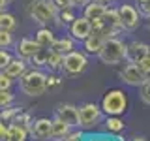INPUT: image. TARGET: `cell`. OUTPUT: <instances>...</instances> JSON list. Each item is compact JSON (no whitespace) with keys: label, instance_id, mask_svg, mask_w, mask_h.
Returning <instances> with one entry per match:
<instances>
[{"label":"cell","instance_id":"cell-1","mask_svg":"<svg viewBox=\"0 0 150 141\" xmlns=\"http://www.w3.org/2000/svg\"><path fill=\"white\" fill-rule=\"evenodd\" d=\"M19 87H21L23 94H26V96H32V98L41 96L49 87V77L40 70H32V72H26L21 77Z\"/></svg>","mask_w":150,"mask_h":141},{"label":"cell","instance_id":"cell-2","mask_svg":"<svg viewBox=\"0 0 150 141\" xmlns=\"http://www.w3.org/2000/svg\"><path fill=\"white\" fill-rule=\"evenodd\" d=\"M126 55H128V45H124V41L116 40L115 36L107 38L105 43H103L101 51H100V60L107 66H116L120 62H124Z\"/></svg>","mask_w":150,"mask_h":141},{"label":"cell","instance_id":"cell-3","mask_svg":"<svg viewBox=\"0 0 150 141\" xmlns=\"http://www.w3.org/2000/svg\"><path fill=\"white\" fill-rule=\"evenodd\" d=\"M30 17L34 19L36 23H40V25H49L51 21L56 17V6L53 0H34V2L30 4Z\"/></svg>","mask_w":150,"mask_h":141},{"label":"cell","instance_id":"cell-4","mask_svg":"<svg viewBox=\"0 0 150 141\" xmlns=\"http://www.w3.org/2000/svg\"><path fill=\"white\" fill-rule=\"evenodd\" d=\"M126 107H128V98L118 88L109 90L101 100V109L107 115H122L126 111Z\"/></svg>","mask_w":150,"mask_h":141},{"label":"cell","instance_id":"cell-5","mask_svg":"<svg viewBox=\"0 0 150 141\" xmlns=\"http://www.w3.org/2000/svg\"><path fill=\"white\" fill-rule=\"evenodd\" d=\"M88 64V58L84 53H79V51H71L64 56V68L62 72H66V75H79L84 72Z\"/></svg>","mask_w":150,"mask_h":141},{"label":"cell","instance_id":"cell-6","mask_svg":"<svg viewBox=\"0 0 150 141\" xmlns=\"http://www.w3.org/2000/svg\"><path fill=\"white\" fill-rule=\"evenodd\" d=\"M120 79L129 87H143L148 81V75L143 72L135 62H129L128 66H124V70L120 72Z\"/></svg>","mask_w":150,"mask_h":141},{"label":"cell","instance_id":"cell-7","mask_svg":"<svg viewBox=\"0 0 150 141\" xmlns=\"http://www.w3.org/2000/svg\"><path fill=\"white\" fill-rule=\"evenodd\" d=\"M103 109L96 103H83L79 107V119H81V128H94L101 120Z\"/></svg>","mask_w":150,"mask_h":141},{"label":"cell","instance_id":"cell-8","mask_svg":"<svg viewBox=\"0 0 150 141\" xmlns=\"http://www.w3.org/2000/svg\"><path fill=\"white\" fill-rule=\"evenodd\" d=\"M56 117L69 124L71 128H81V119H79V107L71 103H58L56 105Z\"/></svg>","mask_w":150,"mask_h":141},{"label":"cell","instance_id":"cell-9","mask_svg":"<svg viewBox=\"0 0 150 141\" xmlns=\"http://www.w3.org/2000/svg\"><path fill=\"white\" fill-rule=\"evenodd\" d=\"M118 13H120V21H122V28L124 30H135L141 25L139 11L133 6H129V4H122L118 8Z\"/></svg>","mask_w":150,"mask_h":141},{"label":"cell","instance_id":"cell-10","mask_svg":"<svg viewBox=\"0 0 150 141\" xmlns=\"http://www.w3.org/2000/svg\"><path fill=\"white\" fill-rule=\"evenodd\" d=\"M94 32V26H92V21L86 17H77L75 21L69 25V34H71V38H75V40H86L88 36H90Z\"/></svg>","mask_w":150,"mask_h":141},{"label":"cell","instance_id":"cell-11","mask_svg":"<svg viewBox=\"0 0 150 141\" xmlns=\"http://www.w3.org/2000/svg\"><path fill=\"white\" fill-rule=\"evenodd\" d=\"M30 134L36 139H49L53 137V120L49 119H36L30 126Z\"/></svg>","mask_w":150,"mask_h":141},{"label":"cell","instance_id":"cell-12","mask_svg":"<svg viewBox=\"0 0 150 141\" xmlns=\"http://www.w3.org/2000/svg\"><path fill=\"white\" fill-rule=\"evenodd\" d=\"M148 55H150V47L146 43H143V41H131V43H128V55H126V60L137 64L139 60H143L144 56H148Z\"/></svg>","mask_w":150,"mask_h":141},{"label":"cell","instance_id":"cell-13","mask_svg":"<svg viewBox=\"0 0 150 141\" xmlns=\"http://www.w3.org/2000/svg\"><path fill=\"white\" fill-rule=\"evenodd\" d=\"M40 43H38L36 40H30V38H23L21 41H19L17 45V55L21 56V58H32L38 51H40Z\"/></svg>","mask_w":150,"mask_h":141},{"label":"cell","instance_id":"cell-14","mask_svg":"<svg viewBox=\"0 0 150 141\" xmlns=\"http://www.w3.org/2000/svg\"><path fill=\"white\" fill-rule=\"evenodd\" d=\"M105 40H107V38L103 34H100V32H92V34L84 40V51L90 53V55H100L101 47H103V43H105Z\"/></svg>","mask_w":150,"mask_h":141},{"label":"cell","instance_id":"cell-15","mask_svg":"<svg viewBox=\"0 0 150 141\" xmlns=\"http://www.w3.org/2000/svg\"><path fill=\"white\" fill-rule=\"evenodd\" d=\"M2 72H4V73H8L9 77H13V79H15V77L21 79L23 75L26 73V62H25L23 58H13L11 62H9L6 68L2 70Z\"/></svg>","mask_w":150,"mask_h":141},{"label":"cell","instance_id":"cell-16","mask_svg":"<svg viewBox=\"0 0 150 141\" xmlns=\"http://www.w3.org/2000/svg\"><path fill=\"white\" fill-rule=\"evenodd\" d=\"M105 11H107V6L98 4V2H94V0H92L90 4H86V6H84L83 15L86 17V19H90V21H98V19H103Z\"/></svg>","mask_w":150,"mask_h":141},{"label":"cell","instance_id":"cell-17","mask_svg":"<svg viewBox=\"0 0 150 141\" xmlns=\"http://www.w3.org/2000/svg\"><path fill=\"white\" fill-rule=\"evenodd\" d=\"M28 130L30 128L25 126V124H21V122H11L6 141H25L26 135H28Z\"/></svg>","mask_w":150,"mask_h":141},{"label":"cell","instance_id":"cell-18","mask_svg":"<svg viewBox=\"0 0 150 141\" xmlns=\"http://www.w3.org/2000/svg\"><path fill=\"white\" fill-rule=\"evenodd\" d=\"M36 41L41 47H53V43H54L56 40H54L53 30H51V28H47V26H43V28H40V32L36 34Z\"/></svg>","mask_w":150,"mask_h":141},{"label":"cell","instance_id":"cell-19","mask_svg":"<svg viewBox=\"0 0 150 141\" xmlns=\"http://www.w3.org/2000/svg\"><path fill=\"white\" fill-rule=\"evenodd\" d=\"M51 55H53V47H40V51H38L30 60H32V64H36V66H45L47 68Z\"/></svg>","mask_w":150,"mask_h":141},{"label":"cell","instance_id":"cell-20","mask_svg":"<svg viewBox=\"0 0 150 141\" xmlns=\"http://www.w3.org/2000/svg\"><path fill=\"white\" fill-rule=\"evenodd\" d=\"M69 130H71V126L66 124L64 120H60L58 117L53 120V137L54 139H64L66 135L69 134Z\"/></svg>","mask_w":150,"mask_h":141},{"label":"cell","instance_id":"cell-21","mask_svg":"<svg viewBox=\"0 0 150 141\" xmlns=\"http://www.w3.org/2000/svg\"><path fill=\"white\" fill-rule=\"evenodd\" d=\"M53 51H56V53L60 55H68L73 51V41L69 40V38H62V40H56L53 43Z\"/></svg>","mask_w":150,"mask_h":141},{"label":"cell","instance_id":"cell-22","mask_svg":"<svg viewBox=\"0 0 150 141\" xmlns=\"http://www.w3.org/2000/svg\"><path fill=\"white\" fill-rule=\"evenodd\" d=\"M124 120L118 119V115H109V119L105 120V128L109 130V132H120V130H124Z\"/></svg>","mask_w":150,"mask_h":141},{"label":"cell","instance_id":"cell-23","mask_svg":"<svg viewBox=\"0 0 150 141\" xmlns=\"http://www.w3.org/2000/svg\"><path fill=\"white\" fill-rule=\"evenodd\" d=\"M64 56H66V55H60V53H56V51H53V55H51V58H49L47 68L53 70V72H56V70H62V68H64Z\"/></svg>","mask_w":150,"mask_h":141},{"label":"cell","instance_id":"cell-24","mask_svg":"<svg viewBox=\"0 0 150 141\" xmlns=\"http://www.w3.org/2000/svg\"><path fill=\"white\" fill-rule=\"evenodd\" d=\"M0 26H2V30H9V32H11L13 28L17 26L15 17H13L11 13H4L2 11V15H0Z\"/></svg>","mask_w":150,"mask_h":141},{"label":"cell","instance_id":"cell-25","mask_svg":"<svg viewBox=\"0 0 150 141\" xmlns=\"http://www.w3.org/2000/svg\"><path fill=\"white\" fill-rule=\"evenodd\" d=\"M21 113V107H4V111H2V120L4 122H8V120H13L15 117Z\"/></svg>","mask_w":150,"mask_h":141},{"label":"cell","instance_id":"cell-26","mask_svg":"<svg viewBox=\"0 0 150 141\" xmlns=\"http://www.w3.org/2000/svg\"><path fill=\"white\" fill-rule=\"evenodd\" d=\"M11 103H13V94L9 90H0V105H2V109L9 107Z\"/></svg>","mask_w":150,"mask_h":141},{"label":"cell","instance_id":"cell-27","mask_svg":"<svg viewBox=\"0 0 150 141\" xmlns=\"http://www.w3.org/2000/svg\"><path fill=\"white\" fill-rule=\"evenodd\" d=\"M137 4H139L141 15L146 17V19H150V0H137Z\"/></svg>","mask_w":150,"mask_h":141},{"label":"cell","instance_id":"cell-28","mask_svg":"<svg viewBox=\"0 0 150 141\" xmlns=\"http://www.w3.org/2000/svg\"><path fill=\"white\" fill-rule=\"evenodd\" d=\"M141 100L146 103V105H150V79L141 87Z\"/></svg>","mask_w":150,"mask_h":141},{"label":"cell","instance_id":"cell-29","mask_svg":"<svg viewBox=\"0 0 150 141\" xmlns=\"http://www.w3.org/2000/svg\"><path fill=\"white\" fill-rule=\"evenodd\" d=\"M11 32L9 30H2L0 32V45H2V49H6V47L11 45Z\"/></svg>","mask_w":150,"mask_h":141},{"label":"cell","instance_id":"cell-30","mask_svg":"<svg viewBox=\"0 0 150 141\" xmlns=\"http://www.w3.org/2000/svg\"><path fill=\"white\" fill-rule=\"evenodd\" d=\"M11 79L8 73H0V90H9V87H11Z\"/></svg>","mask_w":150,"mask_h":141},{"label":"cell","instance_id":"cell-31","mask_svg":"<svg viewBox=\"0 0 150 141\" xmlns=\"http://www.w3.org/2000/svg\"><path fill=\"white\" fill-rule=\"evenodd\" d=\"M60 19H62L64 23H69V25H71V23H73L77 17L71 13V8H69V9H62V11H60Z\"/></svg>","mask_w":150,"mask_h":141},{"label":"cell","instance_id":"cell-32","mask_svg":"<svg viewBox=\"0 0 150 141\" xmlns=\"http://www.w3.org/2000/svg\"><path fill=\"white\" fill-rule=\"evenodd\" d=\"M137 66H139V68L143 70V72L146 73V75H150V55H148V56H144L143 60H139Z\"/></svg>","mask_w":150,"mask_h":141},{"label":"cell","instance_id":"cell-33","mask_svg":"<svg viewBox=\"0 0 150 141\" xmlns=\"http://www.w3.org/2000/svg\"><path fill=\"white\" fill-rule=\"evenodd\" d=\"M53 2H54V6L60 8V9H69V8L75 6L73 0H53Z\"/></svg>","mask_w":150,"mask_h":141},{"label":"cell","instance_id":"cell-34","mask_svg":"<svg viewBox=\"0 0 150 141\" xmlns=\"http://www.w3.org/2000/svg\"><path fill=\"white\" fill-rule=\"evenodd\" d=\"M11 60H13V58L9 56V53H8V51H4V49H2V53H0V66H2V70L6 68V66H8L9 62H11Z\"/></svg>","mask_w":150,"mask_h":141},{"label":"cell","instance_id":"cell-35","mask_svg":"<svg viewBox=\"0 0 150 141\" xmlns=\"http://www.w3.org/2000/svg\"><path fill=\"white\" fill-rule=\"evenodd\" d=\"M64 139L66 141H81L83 139V134H81V132H69Z\"/></svg>","mask_w":150,"mask_h":141},{"label":"cell","instance_id":"cell-36","mask_svg":"<svg viewBox=\"0 0 150 141\" xmlns=\"http://www.w3.org/2000/svg\"><path fill=\"white\" fill-rule=\"evenodd\" d=\"M53 85H60V79L54 77V75H51L49 77V87H53Z\"/></svg>","mask_w":150,"mask_h":141},{"label":"cell","instance_id":"cell-37","mask_svg":"<svg viewBox=\"0 0 150 141\" xmlns=\"http://www.w3.org/2000/svg\"><path fill=\"white\" fill-rule=\"evenodd\" d=\"M94 2H98V4H103V6H109V4L112 2V0H94Z\"/></svg>","mask_w":150,"mask_h":141},{"label":"cell","instance_id":"cell-38","mask_svg":"<svg viewBox=\"0 0 150 141\" xmlns=\"http://www.w3.org/2000/svg\"><path fill=\"white\" fill-rule=\"evenodd\" d=\"M86 2H88V0H73L75 6H83V4H86Z\"/></svg>","mask_w":150,"mask_h":141},{"label":"cell","instance_id":"cell-39","mask_svg":"<svg viewBox=\"0 0 150 141\" xmlns=\"http://www.w3.org/2000/svg\"><path fill=\"white\" fill-rule=\"evenodd\" d=\"M0 6H2V9H4L6 6H9V0H0Z\"/></svg>","mask_w":150,"mask_h":141},{"label":"cell","instance_id":"cell-40","mask_svg":"<svg viewBox=\"0 0 150 141\" xmlns=\"http://www.w3.org/2000/svg\"><path fill=\"white\" fill-rule=\"evenodd\" d=\"M131 141H148V139H144V137H133Z\"/></svg>","mask_w":150,"mask_h":141},{"label":"cell","instance_id":"cell-41","mask_svg":"<svg viewBox=\"0 0 150 141\" xmlns=\"http://www.w3.org/2000/svg\"><path fill=\"white\" fill-rule=\"evenodd\" d=\"M60 141H66V139H60Z\"/></svg>","mask_w":150,"mask_h":141},{"label":"cell","instance_id":"cell-42","mask_svg":"<svg viewBox=\"0 0 150 141\" xmlns=\"http://www.w3.org/2000/svg\"><path fill=\"white\" fill-rule=\"evenodd\" d=\"M148 28H150V23H148Z\"/></svg>","mask_w":150,"mask_h":141},{"label":"cell","instance_id":"cell-43","mask_svg":"<svg viewBox=\"0 0 150 141\" xmlns=\"http://www.w3.org/2000/svg\"><path fill=\"white\" fill-rule=\"evenodd\" d=\"M148 79H150V75H148Z\"/></svg>","mask_w":150,"mask_h":141}]
</instances>
